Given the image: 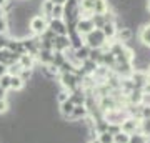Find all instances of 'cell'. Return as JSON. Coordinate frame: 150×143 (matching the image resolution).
<instances>
[{
    "instance_id": "1",
    "label": "cell",
    "mask_w": 150,
    "mask_h": 143,
    "mask_svg": "<svg viewBox=\"0 0 150 143\" xmlns=\"http://www.w3.org/2000/svg\"><path fill=\"white\" fill-rule=\"evenodd\" d=\"M82 80H83V77L77 75L75 72L74 73H60V85H62V88H64L65 92H69V93L75 92L77 88H80Z\"/></svg>"
},
{
    "instance_id": "2",
    "label": "cell",
    "mask_w": 150,
    "mask_h": 143,
    "mask_svg": "<svg viewBox=\"0 0 150 143\" xmlns=\"http://www.w3.org/2000/svg\"><path fill=\"white\" fill-rule=\"evenodd\" d=\"M105 43H107V38L98 28L92 30L90 33H87L83 37V45H87L88 48H102Z\"/></svg>"
},
{
    "instance_id": "3",
    "label": "cell",
    "mask_w": 150,
    "mask_h": 143,
    "mask_svg": "<svg viewBox=\"0 0 150 143\" xmlns=\"http://www.w3.org/2000/svg\"><path fill=\"white\" fill-rule=\"evenodd\" d=\"M129 117L125 108H115V110H107L102 113V118L110 125H120V123Z\"/></svg>"
},
{
    "instance_id": "4",
    "label": "cell",
    "mask_w": 150,
    "mask_h": 143,
    "mask_svg": "<svg viewBox=\"0 0 150 143\" xmlns=\"http://www.w3.org/2000/svg\"><path fill=\"white\" fill-rule=\"evenodd\" d=\"M28 27H30V32L35 33V35H42V33H45V30L48 28V23L47 20H45V17H32L30 18V23H28Z\"/></svg>"
},
{
    "instance_id": "5",
    "label": "cell",
    "mask_w": 150,
    "mask_h": 143,
    "mask_svg": "<svg viewBox=\"0 0 150 143\" xmlns=\"http://www.w3.org/2000/svg\"><path fill=\"white\" fill-rule=\"evenodd\" d=\"M120 132L127 133V135H134V133L140 132V120L127 117L122 123H120Z\"/></svg>"
},
{
    "instance_id": "6",
    "label": "cell",
    "mask_w": 150,
    "mask_h": 143,
    "mask_svg": "<svg viewBox=\"0 0 150 143\" xmlns=\"http://www.w3.org/2000/svg\"><path fill=\"white\" fill-rule=\"evenodd\" d=\"M92 30H95V27H93L90 18H80L75 23V32L79 33L80 37H85L87 33H90Z\"/></svg>"
},
{
    "instance_id": "7",
    "label": "cell",
    "mask_w": 150,
    "mask_h": 143,
    "mask_svg": "<svg viewBox=\"0 0 150 143\" xmlns=\"http://www.w3.org/2000/svg\"><path fill=\"white\" fill-rule=\"evenodd\" d=\"M48 28L55 35H69V25L64 20H59V18H52L50 23H48Z\"/></svg>"
},
{
    "instance_id": "8",
    "label": "cell",
    "mask_w": 150,
    "mask_h": 143,
    "mask_svg": "<svg viewBox=\"0 0 150 143\" xmlns=\"http://www.w3.org/2000/svg\"><path fill=\"white\" fill-rule=\"evenodd\" d=\"M70 48L69 35H57L54 40V52H65Z\"/></svg>"
},
{
    "instance_id": "9",
    "label": "cell",
    "mask_w": 150,
    "mask_h": 143,
    "mask_svg": "<svg viewBox=\"0 0 150 143\" xmlns=\"http://www.w3.org/2000/svg\"><path fill=\"white\" fill-rule=\"evenodd\" d=\"M88 115V110H87L85 105H75L74 106V111L70 115V120H75V122H82L83 118Z\"/></svg>"
},
{
    "instance_id": "10",
    "label": "cell",
    "mask_w": 150,
    "mask_h": 143,
    "mask_svg": "<svg viewBox=\"0 0 150 143\" xmlns=\"http://www.w3.org/2000/svg\"><path fill=\"white\" fill-rule=\"evenodd\" d=\"M115 35H117V38H118L120 43H125V42H129L130 38H132L134 32H132V28H129V27H123V28H118L117 32H115Z\"/></svg>"
},
{
    "instance_id": "11",
    "label": "cell",
    "mask_w": 150,
    "mask_h": 143,
    "mask_svg": "<svg viewBox=\"0 0 150 143\" xmlns=\"http://www.w3.org/2000/svg\"><path fill=\"white\" fill-rule=\"evenodd\" d=\"M88 53H90V48L87 47V45H82L80 48H77V50H74V55L75 58L79 60V62H85V60H88Z\"/></svg>"
},
{
    "instance_id": "12",
    "label": "cell",
    "mask_w": 150,
    "mask_h": 143,
    "mask_svg": "<svg viewBox=\"0 0 150 143\" xmlns=\"http://www.w3.org/2000/svg\"><path fill=\"white\" fill-rule=\"evenodd\" d=\"M33 62H35V58H33L32 55H28V53H23V55L18 57V65H20L22 68H32L33 70Z\"/></svg>"
},
{
    "instance_id": "13",
    "label": "cell",
    "mask_w": 150,
    "mask_h": 143,
    "mask_svg": "<svg viewBox=\"0 0 150 143\" xmlns=\"http://www.w3.org/2000/svg\"><path fill=\"white\" fill-rule=\"evenodd\" d=\"M74 103L70 100H67V101H64V103H60V115L65 118V120H69L70 118V115H72V111H74Z\"/></svg>"
},
{
    "instance_id": "14",
    "label": "cell",
    "mask_w": 150,
    "mask_h": 143,
    "mask_svg": "<svg viewBox=\"0 0 150 143\" xmlns=\"http://www.w3.org/2000/svg\"><path fill=\"white\" fill-rule=\"evenodd\" d=\"M52 57H54V52L52 50H38V53H37V58L40 60L42 65L52 63Z\"/></svg>"
},
{
    "instance_id": "15",
    "label": "cell",
    "mask_w": 150,
    "mask_h": 143,
    "mask_svg": "<svg viewBox=\"0 0 150 143\" xmlns=\"http://www.w3.org/2000/svg\"><path fill=\"white\" fill-rule=\"evenodd\" d=\"M100 30H102V33L105 35V38L108 40V38H113V37H115L117 25H115V23H110V22H107V23H105V25H103Z\"/></svg>"
},
{
    "instance_id": "16",
    "label": "cell",
    "mask_w": 150,
    "mask_h": 143,
    "mask_svg": "<svg viewBox=\"0 0 150 143\" xmlns=\"http://www.w3.org/2000/svg\"><path fill=\"white\" fill-rule=\"evenodd\" d=\"M129 143H150V140L147 137H145L144 133H134V135H130L129 137Z\"/></svg>"
},
{
    "instance_id": "17",
    "label": "cell",
    "mask_w": 150,
    "mask_h": 143,
    "mask_svg": "<svg viewBox=\"0 0 150 143\" xmlns=\"http://www.w3.org/2000/svg\"><path fill=\"white\" fill-rule=\"evenodd\" d=\"M25 87V83L20 80V77L17 75V77H12L10 78V90H15V92H18V90H22Z\"/></svg>"
},
{
    "instance_id": "18",
    "label": "cell",
    "mask_w": 150,
    "mask_h": 143,
    "mask_svg": "<svg viewBox=\"0 0 150 143\" xmlns=\"http://www.w3.org/2000/svg\"><path fill=\"white\" fill-rule=\"evenodd\" d=\"M140 40H142L144 45L150 47V25H147L144 30H142V33H140Z\"/></svg>"
},
{
    "instance_id": "19",
    "label": "cell",
    "mask_w": 150,
    "mask_h": 143,
    "mask_svg": "<svg viewBox=\"0 0 150 143\" xmlns=\"http://www.w3.org/2000/svg\"><path fill=\"white\" fill-rule=\"evenodd\" d=\"M140 133H144L150 140V118L149 120H140Z\"/></svg>"
},
{
    "instance_id": "20",
    "label": "cell",
    "mask_w": 150,
    "mask_h": 143,
    "mask_svg": "<svg viewBox=\"0 0 150 143\" xmlns=\"http://www.w3.org/2000/svg\"><path fill=\"white\" fill-rule=\"evenodd\" d=\"M32 75H33V70L32 68H22L20 73H18V77H20V80L23 82V83H27L28 80L32 78Z\"/></svg>"
},
{
    "instance_id": "21",
    "label": "cell",
    "mask_w": 150,
    "mask_h": 143,
    "mask_svg": "<svg viewBox=\"0 0 150 143\" xmlns=\"http://www.w3.org/2000/svg\"><path fill=\"white\" fill-rule=\"evenodd\" d=\"M97 140L100 143H113V135L108 132H103V133H98L97 135Z\"/></svg>"
},
{
    "instance_id": "22",
    "label": "cell",
    "mask_w": 150,
    "mask_h": 143,
    "mask_svg": "<svg viewBox=\"0 0 150 143\" xmlns=\"http://www.w3.org/2000/svg\"><path fill=\"white\" fill-rule=\"evenodd\" d=\"M52 8H54V2H50V0H45L42 4V13L45 17L50 18V13H52Z\"/></svg>"
},
{
    "instance_id": "23",
    "label": "cell",
    "mask_w": 150,
    "mask_h": 143,
    "mask_svg": "<svg viewBox=\"0 0 150 143\" xmlns=\"http://www.w3.org/2000/svg\"><path fill=\"white\" fill-rule=\"evenodd\" d=\"M129 137L130 135H127V133L118 132L113 135V143H129Z\"/></svg>"
},
{
    "instance_id": "24",
    "label": "cell",
    "mask_w": 150,
    "mask_h": 143,
    "mask_svg": "<svg viewBox=\"0 0 150 143\" xmlns=\"http://www.w3.org/2000/svg\"><path fill=\"white\" fill-rule=\"evenodd\" d=\"M10 75L8 73H5V75H2L0 77V87L4 88V90H10Z\"/></svg>"
},
{
    "instance_id": "25",
    "label": "cell",
    "mask_w": 150,
    "mask_h": 143,
    "mask_svg": "<svg viewBox=\"0 0 150 143\" xmlns=\"http://www.w3.org/2000/svg\"><path fill=\"white\" fill-rule=\"evenodd\" d=\"M150 118V106L140 105V120H149Z\"/></svg>"
},
{
    "instance_id": "26",
    "label": "cell",
    "mask_w": 150,
    "mask_h": 143,
    "mask_svg": "<svg viewBox=\"0 0 150 143\" xmlns=\"http://www.w3.org/2000/svg\"><path fill=\"white\" fill-rule=\"evenodd\" d=\"M55 100L59 101V103H64V101L69 100V92H65V90H60L57 95H55Z\"/></svg>"
},
{
    "instance_id": "27",
    "label": "cell",
    "mask_w": 150,
    "mask_h": 143,
    "mask_svg": "<svg viewBox=\"0 0 150 143\" xmlns=\"http://www.w3.org/2000/svg\"><path fill=\"white\" fill-rule=\"evenodd\" d=\"M7 30H8V22L4 17V18H0V35H5Z\"/></svg>"
},
{
    "instance_id": "28",
    "label": "cell",
    "mask_w": 150,
    "mask_h": 143,
    "mask_svg": "<svg viewBox=\"0 0 150 143\" xmlns=\"http://www.w3.org/2000/svg\"><path fill=\"white\" fill-rule=\"evenodd\" d=\"M8 108H10V105H8V101H7V98H4V100H0V115H5L7 111H8Z\"/></svg>"
},
{
    "instance_id": "29",
    "label": "cell",
    "mask_w": 150,
    "mask_h": 143,
    "mask_svg": "<svg viewBox=\"0 0 150 143\" xmlns=\"http://www.w3.org/2000/svg\"><path fill=\"white\" fill-rule=\"evenodd\" d=\"M7 73V67L4 63H0V77H2V75H5Z\"/></svg>"
},
{
    "instance_id": "30",
    "label": "cell",
    "mask_w": 150,
    "mask_h": 143,
    "mask_svg": "<svg viewBox=\"0 0 150 143\" xmlns=\"http://www.w3.org/2000/svg\"><path fill=\"white\" fill-rule=\"evenodd\" d=\"M50 2H54V4H59V5H64L67 0H50Z\"/></svg>"
},
{
    "instance_id": "31",
    "label": "cell",
    "mask_w": 150,
    "mask_h": 143,
    "mask_svg": "<svg viewBox=\"0 0 150 143\" xmlns=\"http://www.w3.org/2000/svg\"><path fill=\"white\" fill-rule=\"evenodd\" d=\"M4 17H5V15H4V8L0 7V18H4Z\"/></svg>"
},
{
    "instance_id": "32",
    "label": "cell",
    "mask_w": 150,
    "mask_h": 143,
    "mask_svg": "<svg viewBox=\"0 0 150 143\" xmlns=\"http://www.w3.org/2000/svg\"><path fill=\"white\" fill-rule=\"evenodd\" d=\"M88 143H100V142H98L97 138H93V140H90V142H88Z\"/></svg>"
},
{
    "instance_id": "33",
    "label": "cell",
    "mask_w": 150,
    "mask_h": 143,
    "mask_svg": "<svg viewBox=\"0 0 150 143\" xmlns=\"http://www.w3.org/2000/svg\"><path fill=\"white\" fill-rule=\"evenodd\" d=\"M147 75L150 77V65H149V70H147Z\"/></svg>"
},
{
    "instance_id": "34",
    "label": "cell",
    "mask_w": 150,
    "mask_h": 143,
    "mask_svg": "<svg viewBox=\"0 0 150 143\" xmlns=\"http://www.w3.org/2000/svg\"><path fill=\"white\" fill-rule=\"evenodd\" d=\"M149 12H150V0H149Z\"/></svg>"
}]
</instances>
